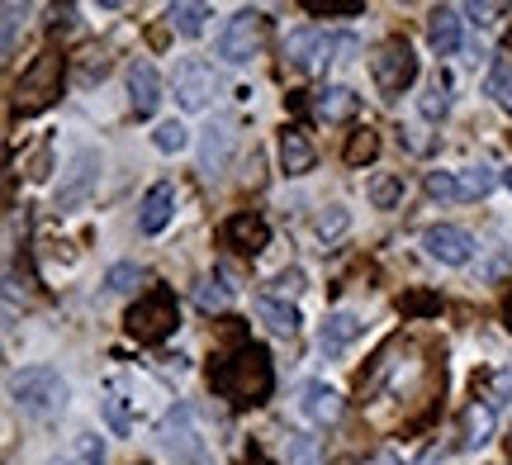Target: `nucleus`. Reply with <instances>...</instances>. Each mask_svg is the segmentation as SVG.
I'll return each instance as SVG.
<instances>
[{"label": "nucleus", "instance_id": "obj_30", "mask_svg": "<svg viewBox=\"0 0 512 465\" xmlns=\"http://www.w3.org/2000/svg\"><path fill=\"white\" fill-rule=\"evenodd\" d=\"M76 461L81 465H105V442H100L95 432H81V437H76Z\"/></svg>", "mask_w": 512, "mask_h": 465}, {"label": "nucleus", "instance_id": "obj_8", "mask_svg": "<svg viewBox=\"0 0 512 465\" xmlns=\"http://www.w3.org/2000/svg\"><path fill=\"white\" fill-rule=\"evenodd\" d=\"M299 413H304V423H313V428H328V423L342 418V394L332 390L328 380H309L299 390Z\"/></svg>", "mask_w": 512, "mask_h": 465}, {"label": "nucleus", "instance_id": "obj_15", "mask_svg": "<svg viewBox=\"0 0 512 465\" xmlns=\"http://www.w3.org/2000/svg\"><path fill=\"white\" fill-rule=\"evenodd\" d=\"M228 157H233V129L228 124H219V129L204 133V148H200V167L214 176V171L228 167Z\"/></svg>", "mask_w": 512, "mask_h": 465}, {"label": "nucleus", "instance_id": "obj_9", "mask_svg": "<svg viewBox=\"0 0 512 465\" xmlns=\"http://www.w3.org/2000/svg\"><path fill=\"white\" fill-rule=\"evenodd\" d=\"M361 333H366V323L351 314V309H337V314H328L323 318V328H318V352L328 356V361H337V356L347 352Z\"/></svg>", "mask_w": 512, "mask_h": 465}, {"label": "nucleus", "instance_id": "obj_37", "mask_svg": "<svg viewBox=\"0 0 512 465\" xmlns=\"http://www.w3.org/2000/svg\"><path fill=\"white\" fill-rule=\"evenodd\" d=\"M508 318H512V304H508Z\"/></svg>", "mask_w": 512, "mask_h": 465}, {"label": "nucleus", "instance_id": "obj_27", "mask_svg": "<svg viewBox=\"0 0 512 465\" xmlns=\"http://www.w3.org/2000/svg\"><path fill=\"white\" fill-rule=\"evenodd\" d=\"M347 224H351V219H347V209H342V205H332L328 214H318V224H313V228H318V238H323V242H337L342 233H347Z\"/></svg>", "mask_w": 512, "mask_h": 465}, {"label": "nucleus", "instance_id": "obj_17", "mask_svg": "<svg viewBox=\"0 0 512 465\" xmlns=\"http://www.w3.org/2000/svg\"><path fill=\"white\" fill-rule=\"evenodd\" d=\"M166 19H171V29L185 38H200L204 24H209V5H190V0H176V5H166Z\"/></svg>", "mask_w": 512, "mask_h": 465}, {"label": "nucleus", "instance_id": "obj_12", "mask_svg": "<svg viewBox=\"0 0 512 465\" xmlns=\"http://www.w3.org/2000/svg\"><path fill=\"white\" fill-rule=\"evenodd\" d=\"M427 43H432L441 57H456L460 53V10H451V5L432 10V19H427Z\"/></svg>", "mask_w": 512, "mask_h": 465}, {"label": "nucleus", "instance_id": "obj_6", "mask_svg": "<svg viewBox=\"0 0 512 465\" xmlns=\"http://www.w3.org/2000/svg\"><path fill=\"white\" fill-rule=\"evenodd\" d=\"M256 48H261V15H256V10H238V15L223 24L219 57L228 67H247L256 57Z\"/></svg>", "mask_w": 512, "mask_h": 465}, {"label": "nucleus", "instance_id": "obj_7", "mask_svg": "<svg viewBox=\"0 0 512 465\" xmlns=\"http://www.w3.org/2000/svg\"><path fill=\"white\" fill-rule=\"evenodd\" d=\"M422 247H427V257L441 261V266H470V261H475V238H470L465 228H456V224L427 228Z\"/></svg>", "mask_w": 512, "mask_h": 465}, {"label": "nucleus", "instance_id": "obj_33", "mask_svg": "<svg viewBox=\"0 0 512 465\" xmlns=\"http://www.w3.org/2000/svg\"><path fill=\"white\" fill-rule=\"evenodd\" d=\"M460 15L470 19V24H479V29H489V24H494V15H498V5H465Z\"/></svg>", "mask_w": 512, "mask_h": 465}, {"label": "nucleus", "instance_id": "obj_21", "mask_svg": "<svg viewBox=\"0 0 512 465\" xmlns=\"http://www.w3.org/2000/svg\"><path fill=\"white\" fill-rule=\"evenodd\" d=\"M456 176H460V200H484L498 186L494 167H460Z\"/></svg>", "mask_w": 512, "mask_h": 465}, {"label": "nucleus", "instance_id": "obj_31", "mask_svg": "<svg viewBox=\"0 0 512 465\" xmlns=\"http://www.w3.org/2000/svg\"><path fill=\"white\" fill-rule=\"evenodd\" d=\"M19 19H29V5H5V53H15Z\"/></svg>", "mask_w": 512, "mask_h": 465}, {"label": "nucleus", "instance_id": "obj_24", "mask_svg": "<svg viewBox=\"0 0 512 465\" xmlns=\"http://www.w3.org/2000/svg\"><path fill=\"white\" fill-rule=\"evenodd\" d=\"M143 266H133V261H119V266H110V276H105V290L110 295H133L138 285H143Z\"/></svg>", "mask_w": 512, "mask_h": 465}, {"label": "nucleus", "instance_id": "obj_18", "mask_svg": "<svg viewBox=\"0 0 512 465\" xmlns=\"http://www.w3.org/2000/svg\"><path fill=\"white\" fill-rule=\"evenodd\" d=\"M280 167H285V176L313 171V148H309L304 133H285V138H280Z\"/></svg>", "mask_w": 512, "mask_h": 465}, {"label": "nucleus", "instance_id": "obj_1", "mask_svg": "<svg viewBox=\"0 0 512 465\" xmlns=\"http://www.w3.org/2000/svg\"><path fill=\"white\" fill-rule=\"evenodd\" d=\"M10 399H15V409L24 418H34V423H48L57 413L67 409V399H72V385L62 380V371L53 366H29V371H19L10 380Z\"/></svg>", "mask_w": 512, "mask_h": 465}, {"label": "nucleus", "instance_id": "obj_29", "mask_svg": "<svg viewBox=\"0 0 512 465\" xmlns=\"http://www.w3.org/2000/svg\"><path fill=\"white\" fill-rule=\"evenodd\" d=\"M427 195H437V200H460V176L456 171H432V176H427Z\"/></svg>", "mask_w": 512, "mask_h": 465}, {"label": "nucleus", "instance_id": "obj_20", "mask_svg": "<svg viewBox=\"0 0 512 465\" xmlns=\"http://www.w3.org/2000/svg\"><path fill=\"white\" fill-rule=\"evenodd\" d=\"M418 110H422V119H432V124H437L441 114L451 110V76H446V72H437V76H432V81H427V91H422Z\"/></svg>", "mask_w": 512, "mask_h": 465}, {"label": "nucleus", "instance_id": "obj_34", "mask_svg": "<svg viewBox=\"0 0 512 465\" xmlns=\"http://www.w3.org/2000/svg\"><path fill=\"white\" fill-rule=\"evenodd\" d=\"M299 285H304V276H299V271H285V276H280V290H285V295H290V290H299Z\"/></svg>", "mask_w": 512, "mask_h": 465}, {"label": "nucleus", "instance_id": "obj_22", "mask_svg": "<svg viewBox=\"0 0 512 465\" xmlns=\"http://www.w3.org/2000/svg\"><path fill=\"white\" fill-rule=\"evenodd\" d=\"M195 304H200L204 314H219V309H228V304H233V290H228V280H223V276L200 280V290H195Z\"/></svg>", "mask_w": 512, "mask_h": 465}, {"label": "nucleus", "instance_id": "obj_28", "mask_svg": "<svg viewBox=\"0 0 512 465\" xmlns=\"http://www.w3.org/2000/svg\"><path fill=\"white\" fill-rule=\"evenodd\" d=\"M399 195H403L399 176H375V181H370V200H375V209H394Z\"/></svg>", "mask_w": 512, "mask_h": 465}, {"label": "nucleus", "instance_id": "obj_4", "mask_svg": "<svg viewBox=\"0 0 512 465\" xmlns=\"http://www.w3.org/2000/svg\"><path fill=\"white\" fill-rule=\"evenodd\" d=\"M370 72H375V86L384 91V100H399L418 76V57L408 43H384L380 53L370 57Z\"/></svg>", "mask_w": 512, "mask_h": 465}, {"label": "nucleus", "instance_id": "obj_25", "mask_svg": "<svg viewBox=\"0 0 512 465\" xmlns=\"http://www.w3.org/2000/svg\"><path fill=\"white\" fill-rule=\"evenodd\" d=\"M105 423H110L114 437H128V432H133V418H128V399L119 394V385L105 394Z\"/></svg>", "mask_w": 512, "mask_h": 465}, {"label": "nucleus", "instance_id": "obj_10", "mask_svg": "<svg viewBox=\"0 0 512 465\" xmlns=\"http://www.w3.org/2000/svg\"><path fill=\"white\" fill-rule=\"evenodd\" d=\"M171 219H176V186L157 181V186L143 195V205H138V228H143L147 238H157V233L171 228Z\"/></svg>", "mask_w": 512, "mask_h": 465}, {"label": "nucleus", "instance_id": "obj_11", "mask_svg": "<svg viewBox=\"0 0 512 465\" xmlns=\"http://www.w3.org/2000/svg\"><path fill=\"white\" fill-rule=\"evenodd\" d=\"M128 100H133L138 114H157V105H162V76H157V67L147 57H138L128 67Z\"/></svg>", "mask_w": 512, "mask_h": 465}, {"label": "nucleus", "instance_id": "obj_14", "mask_svg": "<svg viewBox=\"0 0 512 465\" xmlns=\"http://www.w3.org/2000/svg\"><path fill=\"white\" fill-rule=\"evenodd\" d=\"M190 442H195V428H190V409H171L162 423V447L176 456V461H185V451H190Z\"/></svg>", "mask_w": 512, "mask_h": 465}, {"label": "nucleus", "instance_id": "obj_32", "mask_svg": "<svg viewBox=\"0 0 512 465\" xmlns=\"http://www.w3.org/2000/svg\"><path fill=\"white\" fill-rule=\"evenodd\" d=\"M290 465H318V447H313V437H299V442H294Z\"/></svg>", "mask_w": 512, "mask_h": 465}, {"label": "nucleus", "instance_id": "obj_5", "mask_svg": "<svg viewBox=\"0 0 512 465\" xmlns=\"http://www.w3.org/2000/svg\"><path fill=\"white\" fill-rule=\"evenodd\" d=\"M171 86H176V105L181 110H204L214 100V91H219V76H214V67L204 57H181Z\"/></svg>", "mask_w": 512, "mask_h": 465}, {"label": "nucleus", "instance_id": "obj_16", "mask_svg": "<svg viewBox=\"0 0 512 465\" xmlns=\"http://www.w3.org/2000/svg\"><path fill=\"white\" fill-rule=\"evenodd\" d=\"M494 404H470L465 413V451H479L489 447V437H494Z\"/></svg>", "mask_w": 512, "mask_h": 465}, {"label": "nucleus", "instance_id": "obj_19", "mask_svg": "<svg viewBox=\"0 0 512 465\" xmlns=\"http://www.w3.org/2000/svg\"><path fill=\"white\" fill-rule=\"evenodd\" d=\"M313 110L323 114L328 124H337V119H351V114H356V91H347V86H328V91H318Z\"/></svg>", "mask_w": 512, "mask_h": 465}, {"label": "nucleus", "instance_id": "obj_26", "mask_svg": "<svg viewBox=\"0 0 512 465\" xmlns=\"http://www.w3.org/2000/svg\"><path fill=\"white\" fill-rule=\"evenodd\" d=\"M484 91L494 95L498 105H508V110H512V67H508V62H494V67H489V76H484Z\"/></svg>", "mask_w": 512, "mask_h": 465}, {"label": "nucleus", "instance_id": "obj_13", "mask_svg": "<svg viewBox=\"0 0 512 465\" xmlns=\"http://www.w3.org/2000/svg\"><path fill=\"white\" fill-rule=\"evenodd\" d=\"M256 318H261L275 337H294V333H299V309H294L290 299L261 295V299H256Z\"/></svg>", "mask_w": 512, "mask_h": 465}, {"label": "nucleus", "instance_id": "obj_35", "mask_svg": "<svg viewBox=\"0 0 512 465\" xmlns=\"http://www.w3.org/2000/svg\"><path fill=\"white\" fill-rule=\"evenodd\" d=\"M366 465H403V461L394 456V451H380V456H375V461H366Z\"/></svg>", "mask_w": 512, "mask_h": 465}, {"label": "nucleus", "instance_id": "obj_23", "mask_svg": "<svg viewBox=\"0 0 512 465\" xmlns=\"http://www.w3.org/2000/svg\"><path fill=\"white\" fill-rule=\"evenodd\" d=\"M152 148L157 152H185L190 148V129H185L181 119H162V124L152 129Z\"/></svg>", "mask_w": 512, "mask_h": 465}, {"label": "nucleus", "instance_id": "obj_3", "mask_svg": "<svg viewBox=\"0 0 512 465\" xmlns=\"http://www.w3.org/2000/svg\"><path fill=\"white\" fill-rule=\"evenodd\" d=\"M337 48H356L351 38H337V34H328V29H294L290 34V43H285V57H290L299 72H323L328 62H337Z\"/></svg>", "mask_w": 512, "mask_h": 465}, {"label": "nucleus", "instance_id": "obj_2", "mask_svg": "<svg viewBox=\"0 0 512 465\" xmlns=\"http://www.w3.org/2000/svg\"><path fill=\"white\" fill-rule=\"evenodd\" d=\"M100 171H105V157H100V148H81L67 162V171H62V181H57L53 190V209L57 214H76V209L86 205L95 195V186H100Z\"/></svg>", "mask_w": 512, "mask_h": 465}, {"label": "nucleus", "instance_id": "obj_36", "mask_svg": "<svg viewBox=\"0 0 512 465\" xmlns=\"http://www.w3.org/2000/svg\"><path fill=\"white\" fill-rule=\"evenodd\" d=\"M503 186H508V190H512V171H503Z\"/></svg>", "mask_w": 512, "mask_h": 465}]
</instances>
